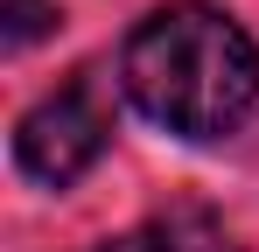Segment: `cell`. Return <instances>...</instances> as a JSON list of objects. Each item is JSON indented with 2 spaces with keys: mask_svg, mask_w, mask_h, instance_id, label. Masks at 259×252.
I'll use <instances>...</instances> for the list:
<instances>
[{
  "mask_svg": "<svg viewBox=\"0 0 259 252\" xmlns=\"http://www.w3.org/2000/svg\"><path fill=\"white\" fill-rule=\"evenodd\" d=\"M119 91L161 133L210 147L259 112V42L203 0L140 14L119 42Z\"/></svg>",
  "mask_w": 259,
  "mask_h": 252,
  "instance_id": "cell-1",
  "label": "cell"
},
{
  "mask_svg": "<svg viewBox=\"0 0 259 252\" xmlns=\"http://www.w3.org/2000/svg\"><path fill=\"white\" fill-rule=\"evenodd\" d=\"M112 147V98L98 70H77L63 77L56 91H42L21 119H14V168L42 189H70L84 182L98 154Z\"/></svg>",
  "mask_w": 259,
  "mask_h": 252,
  "instance_id": "cell-2",
  "label": "cell"
},
{
  "mask_svg": "<svg viewBox=\"0 0 259 252\" xmlns=\"http://www.w3.org/2000/svg\"><path fill=\"white\" fill-rule=\"evenodd\" d=\"M161 238H168V252H245L231 231H224V217L203 203H175L161 210Z\"/></svg>",
  "mask_w": 259,
  "mask_h": 252,
  "instance_id": "cell-3",
  "label": "cell"
},
{
  "mask_svg": "<svg viewBox=\"0 0 259 252\" xmlns=\"http://www.w3.org/2000/svg\"><path fill=\"white\" fill-rule=\"evenodd\" d=\"M56 21H63L56 0H0V56L35 49L42 35H56Z\"/></svg>",
  "mask_w": 259,
  "mask_h": 252,
  "instance_id": "cell-4",
  "label": "cell"
},
{
  "mask_svg": "<svg viewBox=\"0 0 259 252\" xmlns=\"http://www.w3.org/2000/svg\"><path fill=\"white\" fill-rule=\"evenodd\" d=\"M91 252H168V238H161V217H147V224H133L119 238H98Z\"/></svg>",
  "mask_w": 259,
  "mask_h": 252,
  "instance_id": "cell-5",
  "label": "cell"
}]
</instances>
